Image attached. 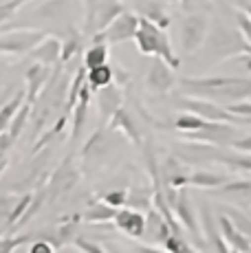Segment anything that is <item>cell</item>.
<instances>
[{"instance_id": "obj_18", "label": "cell", "mask_w": 251, "mask_h": 253, "mask_svg": "<svg viewBox=\"0 0 251 253\" xmlns=\"http://www.w3.org/2000/svg\"><path fill=\"white\" fill-rule=\"evenodd\" d=\"M110 126H113V128H119V130H122V132H124L130 141H132L134 145H141V143H143V141H141V130H139V126L134 124L132 117L126 113L124 108H119L117 113H115V117L110 119Z\"/></svg>"}, {"instance_id": "obj_1", "label": "cell", "mask_w": 251, "mask_h": 253, "mask_svg": "<svg viewBox=\"0 0 251 253\" xmlns=\"http://www.w3.org/2000/svg\"><path fill=\"white\" fill-rule=\"evenodd\" d=\"M134 42H137L139 51H141L143 55L159 57V60L166 62L172 71L181 66V60L174 55V48H172L167 31L154 27L152 22H148L146 18H141V16H139V29H137V33H134Z\"/></svg>"}, {"instance_id": "obj_10", "label": "cell", "mask_w": 251, "mask_h": 253, "mask_svg": "<svg viewBox=\"0 0 251 253\" xmlns=\"http://www.w3.org/2000/svg\"><path fill=\"white\" fill-rule=\"evenodd\" d=\"M216 220H218V229H220V236H223L227 249L231 253H251V242L227 220V216L220 213Z\"/></svg>"}, {"instance_id": "obj_30", "label": "cell", "mask_w": 251, "mask_h": 253, "mask_svg": "<svg viewBox=\"0 0 251 253\" xmlns=\"http://www.w3.org/2000/svg\"><path fill=\"white\" fill-rule=\"evenodd\" d=\"M163 247H166L167 253H196V251L185 242L183 233H170V238L163 242Z\"/></svg>"}, {"instance_id": "obj_45", "label": "cell", "mask_w": 251, "mask_h": 253, "mask_svg": "<svg viewBox=\"0 0 251 253\" xmlns=\"http://www.w3.org/2000/svg\"><path fill=\"white\" fill-rule=\"evenodd\" d=\"M0 2H2V0H0Z\"/></svg>"}, {"instance_id": "obj_19", "label": "cell", "mask_w": 251, "mask_h": 253, "mask_svg": "<svg viewBox=\"0 0 251 253\" xmlns=\"http://www.w3.org/2000/svg\"><path fill=\"white\" fill-rule=\"evenodd\" d=\"M220 165H227V168L236 169L240 174H251V154H243V152H227V150L220 148L218 154H216V161Z\"/></svg>"}, {"instance_id": "obj_44", "label": "cell", "mask_w": 251, "mask_h": 253, "mask_svg": "<svg viewBox=\"0 0 251 253\" xmlns=\"http://www.w3.org/2000/svg\"><path fill=\"white\" fill-rule=\"evenodd\" d=\"M167 2H170V4H178L181 0H163V4H167Z\"/></svg>"}, {"instance_id": "obj_29", "label": "cell", "mask_w": 251, "mask_h": 253, "mask_svg": "<svg viewBox=\"0 0 251 253\" xmlns=\"http://www.w3.org/2000/svg\"><path fill=\"white\" fill-rule=\"evenodd\" d=\"M29 113H31V106L27 104H22L20 106V110L16 113V117H13V121H11V126H9V130H7V134L11 137L13 141L18 139V134L22 132V128H25V124H27V119H29Z\"/></svg>"}, {"instance_id": "obj_23", "label": "cell", "mask_w": 251, "mask_h": 253, "mask_svg": "<svg viewBox=\"0 0 251 253\" xmlns=\"http://www.w3.org/2000/svg\"><path fill=\"white\" fill-rule=\"evenodd\" d=\"M25 104V90L18 92L13 99H9L7 104L0 108V134H4L9 130V126H11L13 117H16V113L20 110V106Z\"/></svg>"}, {"instance_id": "obj_24", "label": "cell", "mask_w": 251, "mask_h": 253, "mask_svg": "<svg viewBox=\"0 0 251 253\" xmlns=\"http://www.w3.org/2000/svg\"><path fill=\"white\" fill-rule=\"evenodd\" d=\"M218 194L227 198H251V178H231L218 189Z\"/></svg>"}, {"instance_id": "obj_43", "label": "cell", "mask_w": 251, "mask_h": 253, "mask_svg": "<svg viewBox=\"0 0 251 253\" xmlns=\"http://www.w3.org/2000/svg\"><path fill=\"white\" fill-rule=\"evenodd\" d=\"M240 7V13H245V16L251 20V0H236Z\"/></svg>"}, {"instance_id": "obj_15", "label": "cell", "mask_w": 251, "mask_h": 253, "mask_svg": "<svg viewBox=\"0 0 251 253\" xmlns=\"http://www.w3.org/2000/svg\"><path fill=\"white\" fill-rule=\"evenodd\" d=\"M170 233H172V229L166 222V218H163L157 209H150L148 218H146V233H143V238H148L154 245H163V242L170 238Z\"/></svg>"}, {"instance_id": "obj_11", "label": "cell", "mask_w": 251, "mask_h": 253, "mask_svg": "<svg viewBox=\"0 0 251 253\" xmlns=\"http://www.w3.org/2000/svg\"><path fill=\"white\" fill-rule=\"evenodd\" d=\"M122 101H124L122 90H119L115 84L97 90V106H99V115H101V121H104V124H108V121L115 117V113L122 108Z\"/></svg>"}, {"instance_id": "obj_42", "label": "cell", "mask_w": 251, "mask_h": 253, "mask_svg": "<svg viewBox=\"0 0 251 253\" xmlns=\"http://www.w3.org/2000/svg\"><path fill=\"white\" fill-rule=\"evenodd\" d=\"M132 253H167V251L157 249V247H148V245H134Z\"/></svg>"}, {"instance_id": "obj_16", "label": "cell", "mask_w": 251, "mask_h": 253, "mask_svg": "<svg viewBox=\"0 0 251 253\" xmlns=\"http://www.w3.org/2000/svg\"><path fill=\"white\" fill-rule=\"evenodd\" d=\"M75 181H77V172L73 169V163L66 159V161L57 168V172L53 174V178L49 183V196L55 198V196H60V194H64L66 189L73 187Z\"/></svg>"}, {"instance_id": "obj_36", "label": "cell", "mask_w": 251, "mask_h": 253, "mask_svg": "<svg viewBox=\"0 0 251 253\" xmlns=\"http://www.w3.org/2000/svg\"><path fill=\"white\" fill-rule=\"evenodd\" d=\"M236 24H238V33H240V38H243L245 42L251 46V20L245 13H236Z\"/></svg>"}, {"instance_id": "obj_8", "label": "cell", "mask_w": 251, "mask_h": 253, "mask_svg": "<svg viewBox=\"0 0 251 253\" xmlns=\"http://www.w3.org/2000/svg\"><path fill=\"white\" fill-rule=\"evenodd\" d=\"M113 222L119 231L130 238H143V233H146V216L137 209H119Z\"/></svg>"}, {"instance_id": "obj_21", "label": "cell", "mask_w": 251, "mask_h": 253, "mask_svg": "<svg viewBox=\"0 0 251 253\" xmlns=\"http://www.w3.org/2000/svg\"><path fill=\"white\" fill-rule=\"evenodd\" d=\"M148 22H152L154 27L163 29L166 31L167 27H170V16L166 13V4L159 2V0H148V4L143 7V16Z\"/></svg>"}, {"instance_id": "obj_37", "label": "cell", "mask_w": 251, "mask_h": 253, "mask_svg": "<svg viewBox=\"0 0 251 253\" xmlns=\"http://www.w3.org/2000/svg\"><path fill=\"white\" fill-rule=\"evenodd\" d=\"M80 48V38H69V42H62V57L60 60H71L75 55V51Z\"/></svg>"}, {"instance_id": "obj_34", "label": "cell", "mask_w": 251, "mask_h": 253, "mask_svg": "<svg viewBox=\"0 0 251 253\" xmlns=\"http://www.w3.org/2000/svg\"><path fill=\"white\" fill-rule=\"evenodd\" d=\"M101 203H106V205L113 207V209H119L122 205L128 203V192H124V189H113V192H108L104 198H101Z\"/></svg>"}, {"instance_id": "obj_27", "label": "cell", "mask_w": 251, "mask_h": 253, "mask_svg": "<svg viewBox=\"0 0 251 253\" xmlns=\"http://www.w3.org/2000/svg\"><path fill=\"white\" fill-rule=\"evenodd\" d=\"M108 64V44H93L84 55V69L93 71Z\"/></svg>"}, {"instance_id": "obj_39", "label": "cell", "mask_w": 251, "mask_h": 253, "mask_svg": "<svg viewBox=\"0 0 251 253\" xmlns=\"http://www.w3.org/2000/svg\"><path fill=\"white\" fill-rule=\"evenodd\" d=\"M29 253H55V247L49 240H36L29 247Z\"/></svg>"}, {"instance_id": "obj_35", "label": "cell", "mask_w": 251, "mask_h": 253, "mask_svg": "<svg viewBox=\"0 0 251 253\" xmlns=\"http://www.w3.org/2000/svg\"><path fill=\"white\" fill-rule=\"evenodd\" d=\"M25 2L27 0H2V2H0V24L7 22Z\"/></svg>"}, {"instance_id": "obj_26", "label": "cell", "mask_w": 251, "mask_h": 253, "mask_svg": "<svg viewBox=\"0 0 251 253\" xmlns=\"http://www.w3.org/2000/svg\"><path fill=\"white\" fill-rule=\"evenodd\" d=\"M223 216H227V220L251 242V216L249 213L240 211V209H236V207H227L223 211Z\"/></svg>"}, {"instance_id": "obj_6", "label": "cell", "mask_w": 251, "mask_h": 253, "mask_svg": "<svg viewBox=\"0 0 251 253\" xmlns=\"http://www.w3.org/2000/svg\"><path fill=\"white\" fill-rule=\"evenodd\" d=\"M238 139L234 126L229 124H209L207 121L201 130L196 132H185L183 141H192V143H207V145H216V148H223L225 143H234Z\"/></svg>"}, {"instance_id": "obj_28", "label": "cell", "mask_w": 251, "mask_h": 253, "mask_svg": "<svg viewBox=\"0 0 251 253\" xmlns=\"http://www.w3.org/2000/svg\"><path fill=\"white\" fill-rule=\"evenodd\" d=\"M205 124H207V121H203L201 117L185 113V115H178V117H176L174 124H172V128L178 130L181 134H185V132H196V130H201Z\"/></svg>"}, {"instance_id": "obj_33", "label": "cell", "mask_w": 251, "mask_h": 253, "mask_svg": "<svg viewBox=\"0 0 251 253\" xmlns=\"http://www.w3.org/2000/svg\"><path fill=\"white\" fill-rule=\"evenodd\" d=\"M29 236H2L0 238V253H13L20 245H25Z\"/></svg>"}, {"instance_id": "obj_2", "label": "cell", "mask_w": 251, "mask_h": 253, "mask_svg": "<svg viewBox=\"0 0 251 253\" xmlns=\"http://www.w3.org/2000/svg\"><path fill=\"white\" fill-rule=\"evenodd\" d=\"M174 104L178 106V108L187 110L190 115L201 117L203 121H209V124H229V126L243 124V121L236 119L234 115L227 113L223 106L211 104V101H207V99H199V97L181 95V97H176V99H174Z\"/></svg>"}, {"instance_id": "obj_41", "label": "cell", "mask_w": 251, "mask_h": 253, "mask_svg": "<svg viewBox=\"0 0 251 253\" xmlns=\"http://www.w3.org/2000/svg\"><path fill=\"white\" fill-rule=\"evenodd\" d=\"M11 143H13V139L9 137L7 132H4V134H0V163L4 161V154H7V150L11 148Z\"/></svg>"}, {"instance_id": "obj_3", "label": "cell", "mask_w": 251, "mask_h": 253, "mask_svg": "<svg viewBox=\"0 0 251 253\" xmlns=\"http://www.w3.org/2000/svg\"><path fill=\"white\" fill-rule=\"evenodd\" d=\"M46 38L44 31L38 29H16V31L0 33V53L7 55H29L42 40Z\"/></svg>"}, {"instance_id": "obj_9", "label": "cell", "mask_w": 251, "mask_h": 253, "mask_svg": "<svg viewBox=\"0 0 251 253\" xmlns=\"http://www.w3.org/2000/svg\"><path fill=\"white\" fill-rule=\"evenodd\" d=\"M172 211H174V218L178 220V225H183L187 231L192 233V236L196 238V240H201V236H199V220H196V211H194V207H192V201H190L187 189H181V192H178Z\"/></svg>"}, {"instance_id": "obj_38", "label": "cell", "mask_w": 251, "mask_h": 253, "mask_svg": "<svg viewBox=\"0 0 251 253\" xmlns=\"http://www.w3.org/2000/svg\"><path fill=\"white\" fill-rule=\"evenodd\" d=\"M75 245L80 247L84 253H108L106 249H101V247L97 245V242L93 240H86V238H75Z\"/></svg>"}, {"instance_id": "obj_25", "label": "cell", "mask_w": 251, "mask_h": 253, "mask_svg": "<svg viewBox=\"0 0 251 253\" xmlns=\"http://www.w3.org/2000/svg\"><path fill=\"white\" fill-rule=\"evenodd\" d=\"M117 211L119 209L108 207L106 203H95L93 207H88L84 213H82V218H84L86 222H95V225H99V222H110Z\"/></svg>"}, {"instance_id": "obj_12", "label": "cell", "mask_w": 251, "mask_h": 253, "mask_svg": "<svg viewBox=\"0 0 251 253\" xmlns=\"http://www.w3.org/2000/svg\"><path fill=\"white\" fill-rule=\"evenodd\" d=\"M201 220H203V233H205V240L214 247L216 253H231L229 249H227L223 236H220L218 220L214 218V213H211V209L207 205H201Z\"/></svg>"}, {"instance_id": "obj_5", "label": "cell", "mask_w": 251, "mask_h": 253, "mask_svg": "<svg viewBox=\"0 0 251 253\" xmlns=\"http://www.w3.org/2000/svg\"><path fill=\"white\" fill-rule=\"evenodd\" d=\"M207 31H209V20L203 13H192L181 20L178 33H181V48L185 55H194L201 51V46L207 40Z\"/></svg>"}, {"instance_id": "obj_13", "label": "cell", "mask_w": 251, "mask_h": 253, "mask_svg": "<svg viewBox=\"0 0 251 253\" xmlns=\"http://www.w3.org/2000/svg\"><path fill=\"white\" fill-rule=\"evenodd\" d=\"M29 57H33L38 64H44V66H49V69H51V66L57 64V62H60V57H62V42L57 40V38H49V36H46L40 44L29 53Z\"/></svg>"}, {"instance_id": "obj_14", "label": "cell", "mask_w": 251, "mask_h": 253, "mask_svg": "<svg viewBox=\"0 0 251 253\" xmlns=\"http://www.w3.org/2000/svg\"><path fill=\"white\" fill-rule=\"evenodd\" d=\"M49 73L51 69L44 64H33L31 69L27 71V90H25V101L29 106L33 104V101L38 99V95H40L42 86L49 82Z\"/></svg>"}, {"instance_id": "obj_40", "label": "cell", "mask_w": 251, "mask_h": 253, "mask_svg": "<svg viewBox=\"0 0 251 253\" xmlns=\"http://www.w3.org/2000/svg\"><path fill=\"white\" fill-rule=\"evenodd\" d=\"M234 150L236 152H243V154H251V134H247V137H238L234 141Z\"/></svg>"}, {"instance_id": "obj_32", "label": "cell", "mask_w": 251, "mask_h": 253, "mask_svg": "<svg viewBox=\"0 0 251 253\" xmlns=\"http://www.w3.org/2000/svg\"><path fill=\"white\" fill-rule=\"evenodd\" d=\"M178 4H181V9L187 13V16H192V13H203V16H205V13L211 9L209 0H181Z\"/></svg>"}, {"instance_id": "obj_7", "label": "cell", "mask_w": 251, "mask_h": 253, "mask_svg": "<svg viewBox=\"0 0 251 253\" xmlns=\"http://www.w3.org/2000/svg\"><path fill=\"white\" fill-rule=\"evenodd\" d=\"M176 84V77L172 69L166 64L163 60L154 57L150 69L146 73V88L152 92V95H166L167 90H172V86Z\"/></svg>"}, {"instance_id": "obj_4", "label": "cell", "mask_w": 251, "mask_h": 253, "mask_svg": "<svg viewBox=\"0 0 251 253\" xmlns=\"http://www.w3.org/2000/svg\"><path fill=\"white\" fill-rule=\"evenodd\" d=\"M137 29H139V16L132 11H124L101 33H95L93 44H119V42L134 40Z\"/></svg>"}, {"instance_id": "obj_22", "label": "cell", "mask_w": 251, "mask_h": 253, "mask_svg": "<svg viewBox=\"0 0 251 253\" xmlns=\"http://www.w3.org/2000/svg\"><path fill=\"white\" fill-rule=\"evenodd\" d=\"M115 82L113 77V66H99V69L86 71V84L90 86V90H101L106 86H110Z\"/></svg>"}, {"instance_id": "obj_31", "label": "cell", "mask_w": 251, "mask_h": 253, "mask_svg": "<svg viewBox=\"0 0 251 253\" xmlns=\"http://www.w3.org/2000/svg\"><path fill=\"white\" fill-rule=\"evenodd\" d=\"M77 220H80V216L71 218V220H66L64 225H60V229L55 231V240H53V247H62V245H66L69 240H73V231H75Z\"/></svg>"}, {"instance_id": "obj_20", "label": "cell", "mask_w": 251, "mask_h": 253, "mask_svg": "<svg viewBox=\"0 0 251 253\" xmlns=\"http://www.w3.org/2000/svg\"><path fill=\"white\" fill-rule=\"evenodd\" d=\"M126 11L124 4L117 2V0H110V2H104L101 7L97 9V13H95V31L101 33L106 27H108L110 22L115 20L117 16H122Z\"/></svg>"}, {"instance_id": "obj_17", "label": "cell", "mask_w": 251, "mask_h": 253, "mask_svg": "<svg viewBox=\"0 0 251 253\" xmlns=\"http://www.w3.org/2000/svg\"><path fill=\"white\" fill-rule=\"evenodd\" d=\"M231 176L229 174H216V172H194L187 176V185L192 187H201V189H220L225 183H229Z\"/></svg>"}]
</instances>
